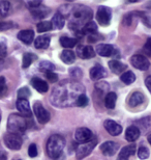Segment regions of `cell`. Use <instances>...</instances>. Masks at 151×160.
Instances as JSON below:
<instances>
[{
	"mask_svg": "<svg viewBox=\"0 0 151 160\" xmlns=\"http://www.w3.org/2000/svg\"><path fill=\"white\" fill-rule=\"evenodd\" d=\"M85 88L73 80H65L54 88L51 95V102L58 107H70L77 104V100L85 94Z\"/></svg>",
	"mask_w": 151,
	"mask_h": 160,
	"instance_id": "6da1fadb",
	"label": "cell"
},
{
	"mask_svg": "<svg viewBox=\"0 0 151 160\" xmlns=\"http://www.w3.org/2000/svg\"><path fill=\"white\" fill-rule=\"evenodd\" d=\"M65 14L62 15L64 18L69 17V28L73 30L80 31L86 24L91 21L92 11L86 6H66Z\"/></svg>",
	"mask_w": 151,
	"mask_h": 160,
	"instance_id": "7a4b0ae2",
	"label": "cell"
},
{
	"mask_svg": "<svg viewBox=\"0 0 151 160\" xmlns=\"http://www.w3.org/2000/svg\"><path fill=\"white\" fill-rule=\"evenodd\" d=\"M64 146H65V142L64 138L61 135H52L48 139L47 142V153L49 157L52 159H57L60 157L62 154Z\"/></svg>",
	"mask_w": 151,
	"mask_h": 160,
	"instance_id": "3957f363",
	"label": "cell"
},
{
	"mask_svg": "<svg viewBox=\"0 0 151 160\" xmlns=\"http://www.w3.org/2000/svg\"><path fill=\"white\" fill-rule=\"evenodd\" d=\"M7 129L11 131V133L20 135V134L24 133L27 129V121L23 116L12 113L8 118Z\"/></svg>",
	"mask_w": 151,
	"mask_h": 160,
	"instance_id": "277c9868",
	"label": "cell"
},
{
	"mask_svg": "<svg viewBox=\"0 0 151 160\" xmlns=\"http://www.w3.org/2000/svg\"><path fill=\"white\" fill-rule=\"evenodd\" d=\"M112 12L107 6H99L96 12V20L101 26H108L111 22Z\"/></svg>",
	"mask_w": 151,
	"mask_h": 160,
	"instance_id": "5b68a950",
	"label": "cell"
},
{
	"mask_svg": "<svg viewBox=\"0 0 151 160\" xmlns=\"http://www.w3.org/2000/svg\"><path fill=\"white\" fill-rule=\"evenodd\" d=\"M4 143L12 151H19L22 147V138L20 135L14 133H7L4 136Z\"/></svg>",
	"mask_w": 151,
	"mask_h": 160,
	"instance_id": "8992f818",
	"label": "cell"
},
{
	"mask_svg": "<svg viewBox=\"0 0 151 160\" xmlns=\"http://www.w3.org/2000/svg\"><path fill=\"white\" fill-rule=\"evenodd\" d=\"M96 143H97V142H96V138L91 139L90 142H88L81 143V145L77 148V153H76L77 158L82 159V158L86 157V156H88L92 152V150L94 149Z\"/></svg>",
	"mask_w": 151,
	"mask_h": 160,
	"instance_id": "52a82bcc",
	"label": "cell"
},
{
	"mask_svg": "<svg viewBox=\"0 0 151 160\" xmlns=\"http://www.w3.org/2000/svg\"><path fill=\"white\" fill-rule=\"evenodd\" d=\"M33 110H34L35 117L37 118V121L40 122V124H46L50 121L49 111H48L40 102H37V103L34 104Z\"/></svg>",
	"mask_w": 151,
	"mask_h": 160,
	"instance_id": "ba28073f",
	"label": "cell"
},
{
	"mask_svg": "<svg viewBox=\"0 0 151 160\" xmlns=\"http://www.w3.org/2000/svg\"><path fill=\"white\" fill-rule=\"evenodd\" d=\"M130 62L133 67H134L136 69L140 70V71H147L150 67V62L149 60L146 58L145 56L140 55V54H137V55H134L130 58Z\"/></svg>",
	"mask_w": 151,
	"mask_h": 160,
	"instance_id": "9c48e42d",
	"label": "cell"
},
{
	"mask_svg": "<svg viewBox=\"0 0 151 160\" xmlns=\"http://www.w3.org/2000/svg\"><path fill=\"white\" fill-rule=\"evenodd\" d=\"M92 131L88 128L82 127V128H78L75 133V138L78 142L80 143H85L90 142L92 139Z\"/></svg>",
	"mask_w": 151,
	"mask_h": 160,
	"instance_id": "30bf717a",
	"label": "cell"
},
{
	"mask_svg": "<svg viewBox=\"0 0 151 160\" xmlns=\"http://www.w3.org/2000/svg\"><path fill=\"white\" fill-rule=\"evenodd\" d=\"M104 125H105L106 130H107L112 136H118L122 132V127L113 120H107L104 123Z\"/></svg>",
	"mask_w": 151,
	"mask_h": 160,
	"instance_id": "8fae6325",
	"label": "cell"
},
{
	"mask_svg": "<svg viewBox=\"0 0 151 160\" xmlns=\"http://www.w3.org/2000/svg\"><path fill=\"white\" fill-rule=\"evenodd\" d=\"M119 150V145L114 142H106L101 146V151L106 156H113Z\"/></svg>",
	"mask_w": 151,
	"mask_h": 160,
	"instance_id": "7c38bea8",
	"label": "cell"
},
{
	"mask_svg": "<svg viewBox=\"0 0 151 160\" xmlns=\"http://www.w3.org/2000/svg\"><path fill=\"white\" fill-rule=\"evenodd\" d=\"M17 108H18V110L23 114V117L30 118L32 116V111H31L30 104H29V102H28V100L19 99L17 101Z\"/></svg>",
	"mask_w": 151,
	"mask_h": 160,
	"instance_id": "4fadbf2b",
	"label": "cell"
},
{
	"mask_svg": "<svg viewBox=\"0 0 151 160\" xmlns=\"http://www.w3.org/2000/svg\"><path fill=\"white\" fill-rule=\"evenodd\" d=\"M77 53H78L79 57H81L83 59L91 58V57H94L95 55V51L93 50L91 46H83V45H80L78 47Z\"/></svg>",
	"mask_w": 151,
	"mask_h": 160,
	"instance_id": "5bb4252c",
	"label": "cell"
},
{
	"mask_svg": "<svg viewBox=\"0 0 151 160\" xmlns=\"http://www.w3.org/2000/svg\"><path fill=\"white\" fill-rule=\"evenodd\" d=\"M89 75H90V78L92 80H99L101 78H105L106 76H107V70H106L104 67H101V65H96L90 70Z\"/></svg>",
	"mask_w": 151,
	"mask_h": 160,
	"instance_id": "9a60e30c",
	"label": "cell"
},
{
	"mask_svg": "<svg viewBox=\"0 0 151 160\" xmlns=\"http://www.w3.org/2000/svg\"><path fill=\"white\" fill-rule=\"evenodd\" d=\"M96 52H97L98 55L104 56V57H109L114 55L115 53V49L112 45L109 44H99L96 47Z\"/></svg>",
	"mask_w": 151,
	"mask_h": 160,
	"instance_id": "2e32d148",
	"label": "cell"
},
{
	"mask_svg": "<svg viewBox=\"0 0 151 160\" xmlns=\"http://www.w3.org/2000/svg\"><path fill=\"white\" fill-rule=\"evenodd\" d=\"M145 100V97H144V95L142 92H134L133 94L130 96V98H128V101L127 103L130 105V107H137L141 105Z\"/></svg>",
	"mask_w": 151,
	"mask_h": 160,
	"instance_id": "e0dca14e",
	"label": "cell"
},
{
	"mask_svg": "<svg viewBox=\"0 0 151 160\" xmlns=\"http://www.w3.org/2000/svg\"><path fill=\"white\" fill-rule=\"evenodd\" d=\"M31 84L38 92H41V94L47 92L48 89H49V85H48V83L46 81H44L43 79L37 78V77H34V78L31 79Z\"/></svg>",
	"mask_w": 151,
	"mask_h": 160,
	"instance_id": "ac0fdd59",
	"label": "cell"
},
{
	"mask_svg": "<svg viewBox=\"0 0 151 160\" xmlns=\"http://www.w3.org/2000/svg\"><path fill=\"white\" fill-rule=\"evenodd\" d=\"M134 153H136V145H134V143L128 145L126 147H124L120 151L117 160H128L130 156L134 155Z\"/></svg>",
	"mask_w": 151,
	"mask_h": 160,
	"instance_id": "d6986e66",
	"label": "cell"
},
{
	"mask_svg": "<svg viewBox=\"0 0 151 160\" xmlns=\"http://www.w3.org/2000/svg\"><path fill=\"white\" fill-rule=\"evenodd\" d=\"M18 39L21 42H23L24 44L26 45H30L34 39V32L30 29H26V30H22L18 33Z\"/></svg>",
	"mask_w": 151,
	"mask_h": 160,
	"instance_id": "ffe728a7",
	"label": "cell"
},
{
	"mask_svg": "<svg viewBox=\"0 0 151 160\" xmlns=\"http://www.w3.org/2000/svg\"><path fill=\"white\" fill-rule=\"evenodd\" d=\"M140 136V130L136 126H130L125 131V138L127 142H134L139 138Z\"/></svg>",
	"mask_w": 151,
	"mask_h": 160,
	"instance_id": "44dd1931",
	"label": "cell"
},
{
	"mask_svg": "<svg viewBox=\"0 0 151 160\" xmlns=\"http://www.w3.org/2000/svg\"><path fill=\"white\" fill-rule=\"evenodd\" d=\"M109 67H110L111 71L115 74H123V72L126 70V66L122 63L119 60H110L109 62Z\"/></svg>",
	"mask_w": 151,
	"mask_h": 160,
	"instance_id": "7402d4cb",
	"label": "cell"
},
{
	"mask_svg": "<svg viewBox=\"0 0 151 160\" xmlns=\"http://www.w3.org/2000/svg\"><path fill=\"white\" fill-rule=\"evenodd\" d=\"M60 58H61V60H62L64 63H67V65H72V63L75 62V60H76V54L73 53V50L65 49V50L62 51V53H61Z\"/></svg>",
	"mask_w": 151,
	"mask_h": 160,
	"instance_id": "603a6c76",
	"label": "cell"
},
{
	"mask_svg": "<svg viewBox=\"0 0 151 160\" xmlns=\"http://www.w3.org/2000/svg\"><path fill=\"white\" fill-rule=\"evenodd\" d=\"M50 37L49 36H40L36 38V40L34 42V46L37 49H47L50 45Z\"/></svg>",
	"mask_w": 151,
	"mask_h": 160,
	"instance_id": "cb8c5ba5",
	"label": "cell"
},
{
	"mask_svg": "<svg viewBox=\"0 0 151 160\" xmlns=\"http://www.w3.org/2000/svg\"><path fill=\"white\" fill-rule=\"evenodd\" d=\"M117 101V95L113 92H108L105 98V105L108 109H114Z\"/></svg>",
	"mask_w": 151,
	"mask_h": 160,
	"instance_id": "d4e9b609",
	"label": "cell"
},
{
	"mask_svg": "<svg viewBox=\"0 0 151 160\" xmlns=\"http://www.w3.org/2000/svg\"><path fill=\"white\" fill-rule=\"evenodd\" d=\"M64 24H65V19H64V17L59 12H57L52 19L53 28H56V29H62L64 27Z\"/></svg>",
	"mask_w": 151,
	"mask_h": 160,
	"instance_id": "484cf974",
	"label": "cell"
},
{
	"mask_svg": "<svg viewBox=\"0 0 151 160\" xmlns=\"http://www.w3.org/2000/svg\"><path fill=\"white\" fill-rule=\"evenodd\" d=\"M96 31H97V25H96L94 22L90 21L89 23L86 24L79 32H81L82 34H89V36H91V34L96 33Z\"/></svg>",
	"mask_w": 151,
	"mask_h": 160,
	"instance_id": "4316f807",
	"label": "cell"
},
{
	"mask_svg": "<svg viewBox=\"0 0 151 160\" xmlns=\"http://www.w3.org/2000/svg\"><path fill=\"white\" fill-rule=\"evenodd\" d=\"M77 43H78V41H77L76 39H72V38H68V37L60 38L61 46H62L63 48H65V49H67V48L75 47L76 45H77Z\"/></svg>",
	"mask_w": 151,
	"mask_h": 160,
	"instance_id": "83f0119b",
	"label": "cell"
},
{
	"mask_svg": "<svg viewBox=\"0 0 151 160\" xmlns=\"http://www.w3.org/2000/svg\"><path fill=\"white\" fill-rule=\"evenodd\" d=\"M49 12L50 11L47 8H40V6L35 8H31V12L33 14L35 18H38V19H44Z\"/></svg>",
	"mask_w": 151,
	"mask_h": 160,
	"instance_id": "f1b7e54d",
	"label": "cell"
},
{
	"mask_svg": "<svg viewBox=\"0 0 151 160\" xmlns=\"http://www.w3.org/2000/svg\"><path fill=\"white\" fill-rule=\"evenodd\" d=\"M120 79H121V81L123 83L130 85L133 82H134V80H136V75H134L131 71H127V72L123 73V74L120 76Z\"/></svg>",
	"mask_w": 151,
	"mask_h": 160,
	"instance_id": "f546056e",
	"label": "cell"
},
{
	"mask_svg": "<svg viewBox=\"0 0 151 160\" xmlns=\"http://www.w3.org/2000/svg\"><path fill=\"white\" fill-rule=\"evenodd\" d=\"M36 59V55L32 53H25L23 55V62H22V68L27 69L34 60Z\"/></svg>",
	"mask_w": 151,
	"mask_h": 160,
	"instance_id": "4dcf8cb0",
	"label": "cell"
},
{
	"mask_svg": "<svg viewBox=\"0 0 151 160\" xmlns=\"http://www.w3.org/2000/svg\"><path fill=\"white\" fill-rule=\"evenodd\" d=\"M53 28L52 22L49 21H43L40 23L37 24V31L38 32H46V31H49Z\"/></svg>",
	"mask_w": 151,
	"mask_h": 160,
	"instance_id": "1f68e13d",
	"label": "cell"
},
{
	"mask_svg": "<svg viewBox=\"0 0 151 160\" xmlns=\"http://www.w3.org/2000/svg\"><path fill=\"white\" fill-rule=\"evenodd\" d=\"M40 70L41 72H45V73L53 72L54 70H55V66H54L52 62L45 60V62H41L40 63Z\"/></svg>",
	"mask_w": 151,
	"mask_h": 160,
	"instance_id": "d6a6232c",
	"label": "cell"
},
{
	"mask_svg": "<svg viewBox=\"0 0 151 160\" xmlns=\"http://www.w3.org/2000/svg\"><path fill=\"white\" fill-rule=\"evenodd\" d=\"M31 92H30V89L27 88V86H24V88H22L19 89L18 92V100L19 99H25V100H27L28 98L30 97Z\"/></svg>",
	"mask_w": 151,
	"mask_h": 160,
	"instance_id": "836d02e7",
	"label": "cell"
},
{
	"mask_svg": "<svg viewBox=\"0 0 151 160\" xmlns=\"http://www.w3.org/2000/svg\"><path fill=\"white\" fill-rule=\"evenodd\" d=\"M7 94V85H6L5 78L1 76L0 77V98H3Z\"/></svg>",
	"mask_w": 151,
	"mask_h": 160,
	"instance_id": "e575fe53",
	"label": "cell"
},
{
	"mask_svg": "<svg viewBox=\"0 0 151 160\" xmlns=\"http://www.w3.org/2000/svg\"><path fill=\"white\" fill-rule=\"evenodd\" d=\"M11 9V3L7 1H1L0 2V14L2 16H6Z\"/></svg>",
	"mask_w": 151,
	"mask_h": 160,
	"instance_id": "d590c367",
	"label": "cell"
},
{
	"mask_svg": "<svg viewBox=\"0 0 151 160\" xmlns=\"http://www.w3.org/2000/svg\"><path fill=\"white\" fill-rule=\"evenodd\" d=\"M149 150L146 148V147H140V149L138 150V156H139L140 159L145 160L149 157Z\"/></svg>",
	"mask_w": 151,
	"mask_h": 160,
	"instance_id": "8d00e7d4",
	"label": "cell"
},
{
	"mask_svg": "<svg viewBox=\"0 0 151 160\" xmlns=\"http://www.w3.org/2000/svg\"><path fill=\"white\" fill-rule=\"evenodd\" d=\"M139 15L141 16V19L144 22V24L151 28V14H149V12H140Z\"/></svg>",
	"mask_w": 151,
	"mask_h": 160,
	"instance_id": "74e56055",
	"label": "cell"
},
{
	"mask_svg": "<svg viewBox=\"0 0 151 160\" xmlns=\"http://www.w3.org/2000/svg\"><path fill=\"white\" fill-rule=\"evenodd\" d=\"M88 104V98L86 97L85 94L81 95L80 97L78 98V100H77V106H80V107H84L86 105Z\"/></svg>",
	"mask_w": 151,
	"mask_h": 160,
	"instance_id": "f35d334b",
	"label": "cell"
},
{
	"mask_svg": "<svg viewBox=\"0 0 151 160\" xmlns=\"http://www.w3.org/2000/svg\"><path fill=\"white\" fill-rule=\"evenodd\" d=\"M28 155H29L31 158L36 157L37 156V148L35 143H31L29 146V148H28Z\"/></svg>",
	"mask_w": 151,
	"mask_h": 160,
	"instance_id": "ab89813d",
	"label": "cell"
},
{
	"mask_svg": "<svg viewBox=\"0 0 151 160\" xmlns=\"http://www.w3.org/2000/svg\"><path fill=\"white\" fill-rule=\"evenodd\" d=\"M69 73H70V75H72L73 77H75V78H80L82 76V71L79 68L70 69L69 70Z\"/></svg>",
	"mask_w": 151,
	"mask_h": 160,
	"instance_id": "60d3db41",
	"label": "cell"
},
{
	"mask_svg": "<svg viewBox=\"0 0 151 160\" xmlns=\"http://www.w3.org/2000/svg\"><path fill=\"white\" fill-rule=\"evenodd\" d=\"M46 77L49 79V81H51V82H55V81H57V79H58V76L53 72L46 73Z\"/></svg>",
	"mask_w": 151,
	"mask_h": 160,
	"instance_id": "b9f144b4",
	"label": "cell"
},
{
	"mask_svg": "<svg viewBox=\"0 0 151 160\" xmlns=\"http://www.w3.org/2000/svg\"><path fill=\"white\" fill-rule=\"evenodd\" d=\"M96 88H98L101 92H106L109 89V85L107 82H99L98 84H96Z\"/></svg>",
	"mask_w": 151,
	"mask_h": 160,
	"instance_id": "7bdbcfd3",
	"label": "cell"
},
{
	"mask_svg": "<svg viewBox=\"0 0 151 160\" xmlns=\"http://www.w3.org/2000/svg\"><path fill=\"white\" fill-rule=\"evenodd\" d=\"M144 51L151 56V39H148L146 42V44L144 45Z\"/></svg>",
	"mask_w": 151,
	"mask_h": 160,
	"instance_id": "ee69618b",
	"label": "cell"
},
{
	"mask_svg": "<svg viewBox=\"0 0 151 160\" xmlns=\"http://www.w3.org/2000/svg\"><path fill=\"white\" fill-rule=\"evenodd\" d=\"M6 55V46L0 43V57H4Z\"/></svg>",
	"mask_w": 151,
	"mask_h": 160,
	"instance_id": "f6af8a7d",
	"label": "cell"
},
{
	"mask_svg": "<svg viewBox=\"0 0 151 160\" xmlns=\"http://www.w3.org/2000/svg\"><path fill=\"white\" fill-rule=\"evenodd\" d=\"M28 5L30 6V8H35L40 6L41 2L40 1H30V2H28Z\"/></svg>",
	"mask_w": 151,
	"mask_h": 160,
	"instance_id": "bcb514c9",
	"label": "cell"
},
{
	"mask_svg": "<svg viewBox=\"0 0 151 160\" xmlns=\"http://www.w3.org/2000/svg\"><path fill=\"white\" fill-rule=\"evenodd\" d=\"M11 27H12L11 23H2V22H0V30H5Z\"/></svg>",
	"mask_w": 151,
	"mask_h": 160,
	"instance_id": "7dc6e473",
	"label": "cell"
},
{
	"mask_svg": "<svg viewBox=\"0 0 151 160\" xmlns=\"http://www.w3.org/2000/svg\"><path fill=\"white\" fill-rule=\"evenodd\" d=\"M145 84H146L147 88H148V91L150 92V94H151V76H148V77L146 78V80H145Z\"/></svg>",
	"mask_w": 151,
	"mask_h": 160,
	"instance_id": "c3c4849f",
	"label": "cell"
},
{
	"mask_svg": "<svg viewBox=\"0 0 151 160\" xmlns=\"http://www.w3.org/2000/svg\"><path fill=\"white\" fill-rule=\"evenodd\" d=\"M0 160H7V155L5 152L0 151Z\"/></svg>",
	"mask_w": 151,
	"mask_h": 160,
	"instance_id": "681fc988",
	"label": "cell"
},
{
	"mask_svg": "<svg viewBox=\"0 0 151 160\" xmlns=\"http://www.w3.org/2000/svg\"><path fill=\"white\" fill-rule=\"evenodd\" d=\"M147 139H148V142H149V143L151 145V133L148 135V137H147Z\"/></svg>",
	"mask_w": 151,
	"mask_h": 160,
	"instance_id": "f907efd6",
	"label": "cell"
},
{
	"mask_svg": "<svg viewBox=\"0 0 151 160\" xmlns=\"http://www.w3.org/2000/svg\"><path fill=\"white\" fill-rule=\"evenodd\" d=\"M148 6H149V8H151V2H150V3H148Z\"/></svg>",
	"mask_w": 151,
	"mask_h": 160,
	"instance_id": "816d5d0a",
	"label": "cell"
},
{
	"mask_svg": "<svg viewBox=\"0 0 151 160\" xmlns=\"http://www.w3.org/2000/svg\"><path fill=\"white\" fill-rule=\"evenodd\" d=\"M0 122H1V112H0Z\"/></svg>",
	"mask_w": 151,
	"mask_h": 160,
	"instance_id": "f5cc1de1",
	"label": "cell"
},
{
	"mask_svg": "<svg viewBox=\"0 0 151 160\" xmlns=\"http://www.w3.org/2000/svg\"><path fill=\"white\" fill-rule=\"evenodd\" d=\"M1 62H2V60H1V59H0V63H1Z\"/></svg>",
	"mask_w": 151,
	"mask_h": 160,
	"instance_id": "db71d44e",
	"label": "cell"
},
{
	"mask_svg": "<svg viewBox=\"0 0 151 160\" xmlns=\"http://www.w3.org/2000/svg\"><path fill=\"white\" fill-rule=\"evenodd\" d=\"M16 160H21V159H16Z\"/></svg>",
	"mask_w": 151,
	"mask_h": 160,
	"instance_id": "11a10c76",
	"label": "cell"
}]
</instances>
